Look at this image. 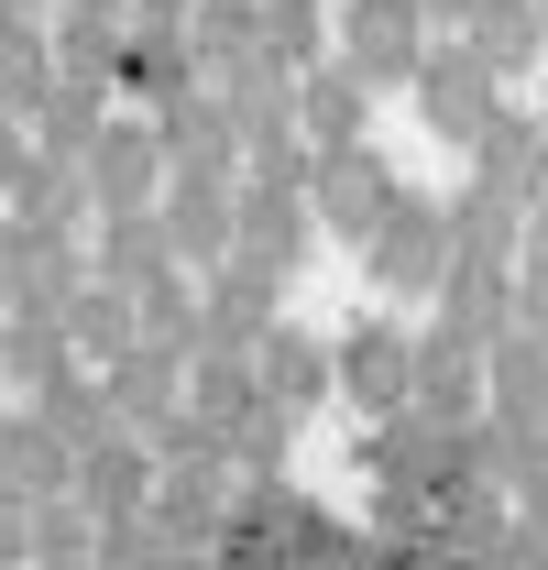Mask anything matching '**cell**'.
<instances>
[{"label": "cell", "instance_id": "obj_8", "mask_svg": "<svg viewBox=\"0 0 548 570\" xmlns=\"http://www.w3.org/2000/svg\"><path fill=\"white\" fill-rule=\"evenodd\" d=\"M22 176H33V132L0 110V209H11V187H22Z\"/></svg>", "mask_w": 548, "mask_h": 570}, {"label": "cell", "instance_id": "obj_2", "mask_svg": "<svg viewBox=\"0 0 548 570\" xmlns=\"http://www.w3.org/2000/svg\"><path fill=\"white\" fill-rule=\"evenodd\" d=\"M341 67L351 77H417L428 67V11L417 0H341Z\"/></svg>", "mask_w": 548, "mask_h": 570}, {"label": "cell", "instance_id": "obj_3", "mask_svg": "<svg viewBox=\"0 0 548 570\" xmlns=\"http://www.w3.org/2000/svg\"><path fill=\"white\" fill-rule=\"evenodd\" d=\"M133 341H143V307H133L110 275H88V285L67 296V352H88V373H110Z\"/></svg>", "mask_w": 548, "mask_h": 570}, {"label": "cell", "instance_id": "obj_7", "mask_svg": "<svg viewBox=\"0 0 548 570\" xmlns=\"http://www.w3.org/2000/svg\"><path fill=\"white\" fill-rule=\"evenodd\" d=\"M22 560H33V504L0 483V570H22Z\"/></svg>", "mask_w": 548, "mask_h": 570}, {"label": "cell", "instance_id": "obj_6", "mask_svg": "<svg viewBox=\"0 0 548 570\" xmlns=\"http://www.w3.org/2000/svg\"><path fill=\"white\" fill-rule=\"evenodd\" d=\"M351 384H362L373 406H395V395H407L417 373H407V362H395V341H351Z\"/></svg>", "mask_w": 548, "mask_h": 570}, {"label": "cell", "instance_id": "obj_5", "mask_svg": "<svg viewBox=\"0 0 548 570\" xmlns=\"http://www.w3.org/2000/svg\"><path fill=\"white\" fill-rule=\"evenodd\" d=\"M319 209L341 219V230H373V219L395 209V187H384L373 154H319Z\"/></svg>", "mask_w": 548, "mask_h": 570}, {"label": "cell", "instance_id": "obj_9", "mask_svg": "<svg viewBox=\"0 0 548 570\" xmlns=\"http://www.w3.org/2000/svg\"><path fill=\"white\" fill-rule=\"evenodd\" d=\"M0 11H33V0H0Z\"/></svg>", "mask_w": 548, "mask_h": 570}, {"label": "cell", "instance_id": "obj_1", "mask_svg": "<svg viewBox=\"0 0 548 570\" xmlns=\"http://www.w3.org/2000/svg\"><path fill=\"white\" fill-rule=\"evenodd\" d=\"M77 198L99 219H143L154 209V198H165V142H154V121H99L88 154H77Z\"/></svg>", "mask_w": 548, "mask_h": 570}, {"label": "cell", "instance_id": "obj_10", "mask_svg": "<svg viewBox=\"0 0 548 570\" xmlns=\"http://www.w3.org/2000/svg\"><path fill=\"white\" fill-rule=\"evenodd\" d=\"M0 417H11V406H0Z\"/></svg>", "mask_w": 548, "mask_h": 570}, {"label": "cell", "instance_id": "obj_4", "mask_svg": "<svg viewBox=\"0 0 548 570\" xmlns=\"http://www.w3.org/2000/svg\"><path fill=\"white\" fill-rule=\"evenodd\" d=\"M45 88H56V45L33 33V11H0V110H11L22 132H33Z\"/></svg>", "mask_w": 548, "mask_h": 570}]
</instances>
